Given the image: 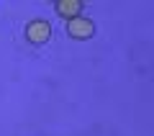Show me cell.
<instances>
[{
    "instance_id": "obj_3",
    "label": "cell",
    "mask_w": 154,
    "mask_h": 136,
    "mask_svg": "<svg viewBox=\"0 0 154 136\" xmlns=\"http://www.w3.org/2000/svg\"><path fill=\"white\" fill-rule=\"evenodd\" d=\"M80 3H77V0H64V3H59V5H57V11L62 13V16H75V13H80Z\"/></svg>"
},
{
    "instance_id": "obj_1",
    "label": "cell",
    "mask_w": 154,
    "mask_h": 136,
    "mask_svg": "<svg viewBox=\"0 0 154 136\" xmlns=\"http://www.w3.org/2000/svg\"><path fill=\"white\" fill-rule=\"evenodd\" d=\"M49 33H51V26L46 21H31L26 26V36H28V41H33V44H44L46 39H49Z\"/></svg>"
},
{
    "instance_id": "obj_2",
    "label": "cell",
    "mask_w": 154,
    "mask_h": 136,
    "mask_svg": "<svg viewBox=\"0 0 154 136\" xmlns=\"http://www.w3.org/2000/svg\"><path fill=\"white\" fill-rule=\"evenodd\" d=\"M93 31H95V26L88 18H69V23H67V33H69V36H77V39L90 36Z\"/></svg>"
}]
</instances>
